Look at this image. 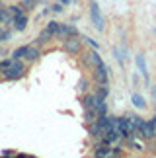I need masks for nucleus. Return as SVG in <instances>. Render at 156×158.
I'll use <instances>...</instances> for the list:
<instances>
[{
	"mask_svg": "<svg viewBox=\"0 0 156 158\" xmlns=\"http://www.w3.org/2000/svg\"><path fill=\"white\" fill-rule=\"evenodd\" d=\"M23 63L20 59H12V63L6 66V69H2V78L4 80H18V78L23 76Z\"/></svg>",
	"mask_w": 156,
	"mask_h": 158,
	"instance_id": "obj_1",
	"label": "nucleus"
},
{
	"mask_svg": "<svg viewBox=\"0 0 156 158\" xmlns=\"http://www.w3.org/2000/svg\"><path fill=\"white\" fill-rule=\"evenodd\" d=\"M90 20L98 31H104V16H101L98 0H90Z\"/></svg>",
	"mask_w": 156,
	"mask_h": 158,
	"instance_id": "obj_2",
	"label": "nucleus"
},
{
	"mask_svg": "<svg viewBox=\"0 0 156 158\" xmlns=\"http://www.w3.org/2000/svg\"><path fill=\"white\" fill-rule=\"evenodd\" d=\"M74 35H78L76 26H70V23H61V27H59V31L55 33V37L61 39V41H67L68 37H74Z\"/></svg>",
	"mask_w": 156,
	"mask_h": 158,
	"instance_id": "obj_3",
	"label": "nucleus"
},
{
	"mask_svg": "<svg viewBox=\"0 0 156 158\" xmlns=\"http://www.w3.org/2000/svg\"><path fill=\"white\" fill-rule=\"evenodd\" d=\"M64 43V51H67L68 55H76V53H80V49H82V43H80V39L76 37H68L67 41H63Z\"/></svg>",
	"mask_w": 156,
	"mask_h": 158,
	"instance_id": "obj_4",
	"label": "nucleus"
},
{
	"mask_svg": "<svg viewBox=\"0 0 156 158\" xmlns=\"http://www.w3.org/2000/svg\"><path fill=\"white\" fill-rule=\"evenodd\" d=\"M12 23H14V29L16 31H23V29L27 27V18L26 14H18V16H12Z\"/></svg>",
	"mask_w": 156,
	"mask_h": 158,
	"instance_id": "obj_5",
	"label": "nucleus"
},
{
	"mask_svg": "<svg viewBox=\"0 0 156 158\" xmlns=\"http://www.w3.org/2000/svg\"><path fill=\"white\" fill-rule=\"evenodd\" d=\"M141 137L142 139H152L154 135H156V127H154V123L152 121H145V125L141 127Z\"/></svg>",
	"mask_w": 156,
	"mask_h": 158,
	"instance_id": "obj_6",
	"label": "nucleus"
},
{
	"mask_svg": "<svg viewBox=\"0 0 156 158\" xmlns=\"http://www.w3.org/2000/svg\"><path fill=\"white\" fill-rule=\"evenodd\" d=\"M135 64H137V69L141 70V74L145 76V80H148V70H146V59H145V55H142V53L135 55Z\"/></svg>",
	"mask_w": 156,
	"mask_h": 158,
	"instance_id": "obj_7",
	"label": "nucleus"
},
{
	"mask_svg": "<svg viewBox=\"0 0 156 158\" xmlns=\"http://www.w3.org/2000/svg\"><path fill=\"white\" fill-rule=\"evenodd\" d=\"M39 49H37V47H29L27 45V51H26V55H23V59H26V60H29V63H33V60H37L39 59Z\"/></svg>",
	"mask_w": 156,
	"mask_h": 158,
	"instance_id": "obj_8",
	"label": "nucleus"
},
{
	"mask_svg": "<svg viewBox=\"0 0 156 158\" xmlns=\"http://www.w3.org/2000/svg\"><path fill=\"white\" fill-rule=\"evenodd\" d=\"M53 37H55V35H53V33L49 31V29H47V27H45V29H43V31H41V33H39V37H37V39H35V43H41V45H45V43H49V41H51Z\"/></svg>",
	"mask_w": 156,
	"mask_h": 158,
	"instance_id": "obj_9",
	"label": "nucleus"
},
{
	"mask_svg": "<svg viewBox=\"0 0 156 158\" xmlns=\"http://www.w3.org/2000/svg\"><path fill=\"white\" fill-rule=\"evenodd\" d=\"M107 154H111V148H109V143H105L104 144H100L98 150H94V156H107Z\"/></svg>",
	"mask_w": 156,
	"mask_h": 158,
	"instance_id": "obj_10",
	"label": "nucleus"
},
{
	"mask_svg": "<svg viewBox=\"0 0 156 158\" xmlns=\"http://www.w3.org/2000/svg\"><path fill=\"white\" fill-rule=\"evenodd\" d=\"M131 102H133V106L135 107H139V109H145V98H142V96L141 94H133V96H131Z\"/></svg>",
	"mask_w": 156,
	"mask_h": 158,
	"instance_id": "obj_11",
	"label": "nucleus"
},
{
	"mask_svg": "<svg viewBox=\"0 0 156 158\" xmlns=\"http://www.w3.org/2000/svg\"><path fill=\"white\" fill-rule=\"evenodd\" d=\"M94 98H96V94L84 96V102H82V104H84V107H86V109H92V111H94Z\"/></svg>",
	"mask_w": 156,
	"mask_h": 158,
	"instance_id": "obj_12",
	"label": "nucleus"
},
{
	"mask_svg": "<svg viewBox=\"0 0 156 158\" xmlns=\"http://www.w3.org/2000/svg\"><path fill=\"white\" fill-rule=\"evenodd\" d=\"M113 55H115V59L121 64H125V47H121V49H117V47H115V49H113Z\"/></svg>",
	"mask_w": 156,
	"mask_h": 158,
	"instance_id": "obj_13",
	"label": "nucleus"
},
{
	"mask_svg": "<svg viewBox=\"0 0 156 158\" xmlns=\"http://www.w3.org/2000/svg\"><path fill=\"white\" fill-rule=\"evenodd\" d=\"M27 51V45H22V47H18V49L12 53V59H23V55H26Z\"/></svg>",
	"mask_w": 156,
	"mask_h": 158,
	"instance_id": "obj_14",
	"label": "nucleus"
},
{
	"mask_svg": "<svg viewBox=\"0 0 156 158\" xmlns=\"http://www.w3.org/2000/svg\"><path fill=\"white\" fill-rule=\"evenodd\" d=\"M107 92H109V90H107V84H100V90H98V96L100 98H107Z\"/></svg>",
	"mask_w": 156,
	"mask_h": 158,
	"instance_id": "obj_15",
	"label": "nucleus"
},
{
	"mask_svg": "<svg viewBox=\"0 0 156 158\" xmlns=\"http://www.w3.org/2000/svg\"><path fill=\"white\" fill-rule=\"evenodd\" d=\"M35 4H37V0H23V2H22V8L31 10V8H35Z\"/></svg>",
	"mask_w": 156,
	"mask_h": 158,
	"instance_id": "obj_16",
	"label": "nucleus"
},
{
	"mask_svg": "<svg viewBox=\"0 0 156 158\" xmlns=\"http://www.w3.org/2000/svg\"><path fill=\"white\" fill-rule=\"evenodd\" d=\"M59 27H61V23H59V22H51L49 26H47V29H49V31H51L53 35H55V33L59 31Z\"/></svg>",
	"mask_w": 156,
	"mask_h": 158,
	"instance_id": "obj_17",
	"label": "nucleus"
},
{
	"mask_svg": "<svg viewBox=\"0 0 156 158\" xmlns=\"http://www.w3.org/2000/svg\"><path fill=\"white\" fill-rule=\"evenodd\" d=\"M8 12H10V16H18V14H22V6H10L8 8Z\"/></svg>",
	"mask_w": 156,
	"mask_h": 158,
	"instance_id": "obj_18",
	"label": "nucleus"
},
{
	"mask_svg": "<svg viewBox=\"0 0 156 158\" xmlns=\"http://www.w3.org/2000/svg\"><path fill=\"white\" fill-rule=\"evenodd\" d=\"M6 39H12V31L2 29V31H0V41H6Z\"/></svg>",
	"mask_w": 156,
	"mask_h": 158,
	"instance_id": "obj_19",
	"label": "nucleus"
},
{
	"mask_svg": "<svg viewBox=\"0 0 156 158\" xmlns=\"http://www.w3.org/2000/svg\"><path fill=\"white\" fill-rule=\"evenodd\" d=\"M51 10H53V12H63V10H64V8H63V2H57Z\"/></svg>",
	"mask_w": 156,
	"mask_h": 158,
	"instance_id": "obj_20",
	"label": "nucleus"
},
{
	"mask_svg": "<svg viewBox=\"0 0 156 158\" xmlns=\"http://www.w3.org/2000/svg\"><path fill=\"white\" fill-rule=\"evenodd\" d=\"M84 39H86V41H88V43H90V45H92V47H94V49H98V43H96V41H94V39H90V37H84Z\"/></svg>",
	"mask_w": 156,
	"mask_h": 158,
	"instance_id": "obj_21",
	"label": "nucleus"
},
{
	"mask_svg": "<svg viewBox=\"0 0 156 158\" xmlns=\"http://www.w3.org/2000/svg\"><path fill=\"white\" fill-rule=\"evenodd\" d=\"M78 88H80V90H84V88H86V80H80V84H78Z\"/></svg>",
	"mask_w": 156,
	"mask_h": 158,
	"instance_id": "obj_22",
	"label": "nucleus"
},
{
	"mask_svg": "<svg viewBox=\"0 0 156 158\" xmlns=\"http://www.w3.org/2000/svg\"><path fill=\"white\" fill-rule=\"evenodd\" d=\"M61 2H63V4H70V2H72V0H61Z\"/></svg>",
	"mask_w": 156,
	"mask_h": 158,
	"instance_id": "obj_23",
	"label": "nucleus"
},
{
	"mask_svg": "<svg viewBox=\"0 0 156 158\" xmlns=\"http://www.w3.org/2000/svg\"><path fill=\"white\" fill-rule=\"evenodd\" d=\"M154 94H156V88H154Z\"/></svg>",
	"mask_w": 156,
	"mask_h": 158,
	"instance_id": "obj_24",
	"label": "nucleus"
}]
</instances>
